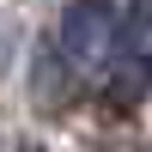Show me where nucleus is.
Masks as SVG:
<instances>
[{
	"label": "nucleus",
	"mask_w": 152,
	"mask_h": 152,
	"mask_svg": "<svg viewBox=\"0 0 152 152\" xmlns=\"http://www.w3.org/2000/svg\"><path fill=\"white\" fill-rule=\"evenodd\" d=\"M55 55H61L73 85H104L110 55H116V24H110V12L97 0H73L67 6V18L55 31Z\"/></svg>",
	"instance_id": "obj_1"
}]
</instances>
